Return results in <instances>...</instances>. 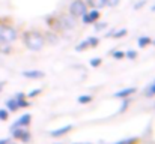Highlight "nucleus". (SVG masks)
Returning a JSON list of instances; mask_svg holds the SVG:
<instances>
[{
  "instance_id": "obj_32",
  "label": "nucleus",
  "mask_w": 155,
  "mask_h": 144,
  "mask_svg": "<svg viewBox=\"0 0 155 144\" xmlns=\"http://www.w3.org/2000/svg\"><path fill=\"white\" fill-rule=\"evenodd\" d=\"M74 144H92V143H74Z\"/></svg>"
},
{
  "instance_id": "obj_3",
  "label": "nucleus",
  "mask_w": 155,
  "mask_h": 144,
  "mask_svg": "<svg viewBox=\"0 0 155 144\" xmlns=\"http://www.w3.org/2000/svg\"><path fill=\"white\" fill-rule=\"evenodd\" d=\"M87 12V5L84 0H74L71 5H69V14L75 18L81 17L83 14Z\"/></svg>"
},
{
  "instance_id": "obj_2",
  "label": "nucleus",
  "mask_w": 155,
  "mask_h": 144,
  "mask_svg": "<svg viewBox=\"0 0 155 144\" xmlns=\"http://www.w3.org/2000/svg\"><path fill=\"white\" fill-rule=\"evenodd\" d=\"M18 39V33L12 26L0 24V42L3 44H12Z\"/></svg>"
},
{
  "instance_id": "obj_4",
  "label": "nucleus",
  "mask_w": 155,
  "mask_h": 144,
  "mask_svg": "<svg viewBox=\"0 0 155 144\" xmlns=\"http://www.w3.org/2000/svg\"><path fill=\"white\" fill-rule=\"evenodd\" d=\"M11 135L14 140H20L21 143H29L32 138V134L29 132L27 128H15L11 131Z\"/></svg>"
},
{
  "instance_id": "obj_26",
  "label": "nucleus",
  "mask_w": 155,
  "mask_h": 144,
  "mask_svg": "<svg viewBox=\"0 0 155 144\" xmlns=\"http://www.w3.org/2000/svg\"><path fill=\"white\" fill-rule=\"evenodd\" d=\"M17 104H18V108H27V107L30 105V102H27L26 99H21V101H17Z\"/></svg>"
},
{
  "instance_id": "obj_19",
  "label": "nucleus",
  "mask_w": 155,
  "mask_h": 144,
  "mask_svg": "<svg viewBox=\"0 0 155 144\" xmlns=\"http://www.w3.org/2000/svg\"><path fill=\"white\" fill-rule=\"evenodd\" d=\"M154 96H155V83H152L146 89V98H154Z\"/></svg>"
},
{
  "instance_id": "obj_18",
  "label": "nucleus",
  "mask_w": 155,
  "mask_h": 144,
  "mask_svg": "<svg viewBox=\"0 0 155 144\" xmlns=\"http://www.w3.org/2000/svg\"><path fill=\"white\" fill-rule=\"evenodd\" d=\"M87 48H89V42H87V39H84V41H81L80 44L75 45V51H84Z\"/></svg>"
},
{
  "instance_id": "obj_21",
  "label": "nucleus",
  "mask_w": 155,
  "mask_h": 144,
  "mask_svg": "<svg viewBox=\"0 0 155 144\" xmlns=\"http://www.w3.org/2000/svg\"><path fill=\"white\" fill-rule=\"evenodd\" d=\"M125 57L130 59V60H136V59H137V51H136V50H130V51L125 53Z\"/></svg>"
},
{
  "instance_id": "obj_15",
  "label": "nucleus",
  "mask_w": 155,
  "mask_h": 144,
  "mask_svg": "<svg viewBox=\"0 0 155 144\" xmlns=\"http://www.w3.org/2000/svg\"><path fill=\"white\" fill-rule=\"evenodd\" d=\"M137 143H139V138L133 137V138H125V140H120V141H116V143L111 144H137Z\"/></svg>"
},
{
  "instance_id": "obj_27",
  "label": "nucleus",
  "mask_w": 155,
  "mask_h": 144,
  "mask_svg": "<svg viewBox=\"0 0 155 144\" xmlns=\"http://www.w3.org/2000/svg\"><path fill=\"white\" fill-rule=\"evenodd\" d=\"M94 24H95V23H94ZM104 29H107V23H97V24H95V30H97V32H101Z\"/></svg>"
},
{
  "instance_id": "obj_31",
  "label": "nucleus",
  "mask_w": 155,
  "mask_h": 144,
  "mask_svg": "<svg viewBox=\"0 0 155 144\" xmlns=\"http://www.w3.org/2000/svg\"><path fill=\"white\" fill-rule=\"evenodd\" d=\"M3 87H5V81H0V92L3 90Z\"/></svg>"
},
{
  "instance_id": "obj_14",
  "label": "nucleus",
  "mask_w": 155,
  "mask_h": 144,
  "mask_svg": "<svg viewBox=\"0 0 155 144\" xmlns=\"http://www.w3.org/2000/svg\"><path fill=\"white\" fill-rule=\"evenodd\" d=\"M77 101H78L80 104H89V102L94 101V96L92 95H81V96L77 98Z\"/></svg>"
},
{
  "instance_id": "obj_34",
  "label": "nucleus",
  "mask_w": 155,
  "mask_h": 144,
  "mask_svg": "<svg viewBox=\"0 0 155 144\" xmlns=\"http://www.w3.org/2000/svg\"><path fill=\"white\" fill-rule=\"evenodd\" d=\"M152 44H154V45H155V39H154V41H152Z\"/></svg>"
},
{
  "instance_id": "obj_24",
  "label": "nucleus",
  "mask_w": 155,
  "mask_h": 144,
  "mask_svg": "<svg viewBox=\"0 0 155 144\" xmlns=\"http://www.w3.org/2000/svg\"><path fill=\"white\" fill-rule=\"evenodd\" d=\"M0 53H3V54H9V53H11L9 44H3V42H0Z\"/></svg>"
},
{
  "instance_id": "obj_6",
  "label": "nucleus",
  "mask_w": 155,
  "mask_h": 144,
  "mask_svg": "<svg viewBox=\"0 0 155 144\" xmlns=\"http://www.w3.org/2000/svg\"><path fill=\"white\" fill-rule=\"evenodd\" d=\"M30 122H32V116H30L29 113H26V114H23L20 119H17V120L11 125V131L15 129V128H27V126L30 125Z\"/></svg>"
},
{
  "instance_id": "obj_10",
  "label": "nucleus",
  "mask_w": 155,
  "mask_h": 144,
  "mask_svg": "<svg viewBox=\"0 0 155 144\" xmlns=\"http://www.w3.org/2000/svg\"><path fill=\"white\" fill-rule=\"evenodd\" d=\"M5 108H6L9 113H15V111H18V110H20V108H18V104H17V99H15V98L6 99V102H5Z\"/></svg>"
},
{
  "instance_id": "obj_12",
  "label": "nucleus",
  "mask_w": 155,
  "mask_h": 144,
  "mask_svg": "<svg viewBox=\"0 0 155 144\" xmlns=\"http://www.w3.org/2000/svg\"><path fill=\"white\" fill-rule=\"evenodd\" d=\"M151 44H152V39H151L149 36H140V38L137 39L139 48H145V47H148V45H151Z\"/></svg>"
},
{
  "instance_id": "obj_30",
  "label": "nucleus",
  "mask_w": 155,
  "mask_h": 144,
  "mask_svg": "<svg viewBox=\"0 0 155 144\" xmlns=\"http://www.w3.org/2000/svg\"><path fill=\"white\" fill-rule=\"evenodd\" d=\"M14 98H15L17 101H21V99H26V95H24L23 92H18V93H17L15 96H14Z\"/></svg>"
},
{
  "instance_id": "obj_23",
  "label": "nucleus",
  "mask_w": 155,
  "mask_h": 144,
  "mask_svg": "<svg viewBox=\"0 0 155 144\" xmlns=\"http://www.w3.org/2000/svg\"><path fill=\"white\" fill-rule=\"evenodd\" d=\"M111 56L116 59V60H122L125 57V53L124 51H111Z\"/></svg>"
},
{
  "instance_id": "obj_16",
  "label": "nucleus",
  "mask_w": 155,
  "mask_h": 144,
  "mask_svg": "<svg viewBox=\"0 0 155 144\" xmlns=\"http://www.w3.org/2000/svg\"><path fill=\"white\" fill-rule=\"evenodd\" d=\"M127 33H128V30H127V29H120V30H116L114 33H111V38L119 39V38H124Z\"/></svg>"
},
{
  "instance_id": "obj_28",
  "label": "nucleus",
  "mask_w": 155,
  "mask_h": 144,
  "mask_svg": "<svg viewBox=\"0 0 155 144\" xmlns=\"http://www.w3.org/2000/svg\"><path fill=\"white\" fill-rule=\"evenodd\" d=\"M120 0H105V6H110V8H114L119 5Z\"/></svg>"
},
{
  "instance_id": "obj_25",
  "label": "nucleus",
  "mask_w": 155,
  "mask_h": 144,
  "mask_svg": "<svg viewBox=\"0 0 155 144\" xmlns=\"http://www.w3.org/2000/svg\"><path fill=\"white\" fill-rule=\"evenodd\" d=\"M42 93V89H35V90H32V92H29L26 98H36L38 95H41Z\"/></svg>"
},
{
  "instance_id": "obj_20",
  "label": "nucleus",
  "mask_w": 155,
  "mask_h": 144,
  "mask_svg": "<svg viewBox=\"0 0 155 144\" xmlns=\"http://www.w3.org/2000/svg\"><path fill=\"white\" fill-rule=\"evenodd\" d=\"M9 119V111L6 108H0V122H5Z\"/></svg>"
},
{
  "instance_id": "obj_29",
  "label": "nucleus",
  "mask_w": 155,
  "mask_h": 144,
  "mask_svg": "<svg viewBox=\"0 0 155 144\" xmlns=\"http://www.w3.org/2000/svg\"><path fill=\"white\" fill-rule=\"evenodd\" d=\"M146 2H148V0H140V2H137V3L134 5V9L137 11V9H140V8H143V6L146 5Z\"/></svg>"
},
{
  "instance_id": "obj_22",
  "label": "nucleus",
  "mask_w": 155,
  "mask_h": 144,
  "mask_svg": "<svg viewBox=\"0 0 155 144\" xmlns=\"http://www.w3.org/2000/svg\"><path fill=\"white\" fill-rule=\"evenodd\" d=\"M101 63H103V59H101V57L91 59V66H92V68H98V66H101Z\"/></svg>"
},
{
  "instance_id": "obj_7",
  "label": "nucleus",
  "mask_w": 155,
  "mask_h": 144,
  "mask_svg": "<svg viewBox=\"0 0 155 144\" xmlns=\"http://www.w3.org/2000/svg\"><path fill=\"white\" fill-rule=\"evenodd\" d=\"M21 75L24 78H29V80H39V78L45 77V72H42V71H23Z\"/></svg>"
},
{
  "instance_id": "obj_36",
  "label": "nucleus",
  "mask_w": 155,
  "mask_h": 144,
  "mask_svg": "<svg viewBox=\"0 0 155 144\" xmlns=\"http://www.w3.org/2000/svg\"><path fill=\"white\" fill-rule=\"evenodd\" d=\"M154 83H155V80H154Z\"/></svg>"
},
{
  "instance_id": "obj_1",
  "label": "nucleus",
  "mask_w": 155,
  "mask_h": 144,
  "mask_svg": "<svg viewBox=\"0 0 155 144\" xmlns=\"http://www.w3.org/2000/svg\"><path fill=\"white\" fill-rule=\"evenodd\" d=\"M23 41L26 48L30 51H39L45 45V38L39 32H26L23 36Z\"/></svg>"
},
{
  "instance_id": "obj_5",
  "label": "nucleus",
  "mask_w": 155,
  "mask_h": 144,
  "mask_svg": "<svg viewBox=\"0 0 155 144\" xmlns=\"http://www.w3.org/2000/svg\"><path fill=\"white\" fill-rule=\"evenodd\" d=\"M100 9H91V11H87L86 14H83L80 18H81V21H83V24H94V23H97L98 21V18H100Z\"/></svg>"
},
{
  "instance_id": "obj_13",
  "label": "nucleus",
  "mask_w": 155,
  "mask_h": 144,
  "mask_svg": "<svg viewBox=\"0 0 155 144\" xmlns=\"http://www.w3.org/2000/svg\"><path fill=\"white\" fill-rule=\"evenodd\" d=\"M128 107H130V98H124V101H122V104H120V108H119L117 114H122V113H125Z\"/></svg>"
},
{
  "instance_id": "obj_11",
  "label": "nucleus",
  "mask_w": 155,
  "mask_h": 144,
  "mask_svg": "<svg viewBox=\"0 0 155 144\" xmlns=\"http://www.w3.org/2000/svg\"><path fill=\"white\" fill-rule=\"evenodd\" d=\"M86 5L94 9H101L105 6V0H86Z\"/></svg>"
},
{
  "instance_id": "obj_9",
  "label": "nucleus",
  "mask_w": 155,
  "mask_h": 144,
  "mask_svg": "<svg viewBox=\"0 0 155 144\" xmlns=\"http://www.w3.org/2000/svg\"><path fill=\"white\" fill-rule=\"evenodd\" d=\"M137 92V87H127V89H122L119 92L114 93V98H119V99H124V98H130L131 95H134Z\"/></svg>"
},
{
  "instance_id": "obj_8",
  "label": "nucleus",
  "mask_w": 155,
  "mask_h": 144,
  "mask_svg": "<svg viewBox=\"0 0 155 144\" xmlns=\"http://www.w3.org/2000/svg\"><path fill=\"white\" fill-rule=\"evenodd\" d=\"M72 125H65V126H62V128H59V129H53L50 131V137L53 138H57V137H62V135H65L66 132H69V131H72Z\"/></svg>"
},
{
  "instance_id": "obj_35",
  "label": "nucleus",
  "mask_w": 155,
  "mask_h": 144,
  "mask_svg": "<svg viewBox=\"0 0 155 144\" xmlns=\"http://www.w3.org/2000/svg\"><path fill=\"white\" fill-rule=\"evenodd\" d=\"M56 144H62V143H56Z\"/></svg>"
},
{
  "instance_id": "obj_33",
  "label": "nucleus",
  "mask_w": 155,
  "mask_h": 144,
  "mask_svg": "<svg viewBox=\"0 0 155 144\" xmlns=\"http://www.w3.org/2000/svg\"><path fill=\"white\" fill-rule=\"evenodd\" d=\"M152 12H155V5H154V6H152Z\"/></svg>"
},
{
  "instance_id": "obj_17",
  "label": "nucleus",
  "mask_w": 155,
  "mask_h": 144,
  "mask_svg": "<svg viewBox=\"0 0 155 144\" xmlns=\"http://www.w3.org/2000/svg\"><path fill=\"white\" fill-rule=\"evenodd\" d=\"M87 42H89V48H95V47H98L100 39H98L97 36H89V38H87Z\"/></svg>"
}]
</instances>
